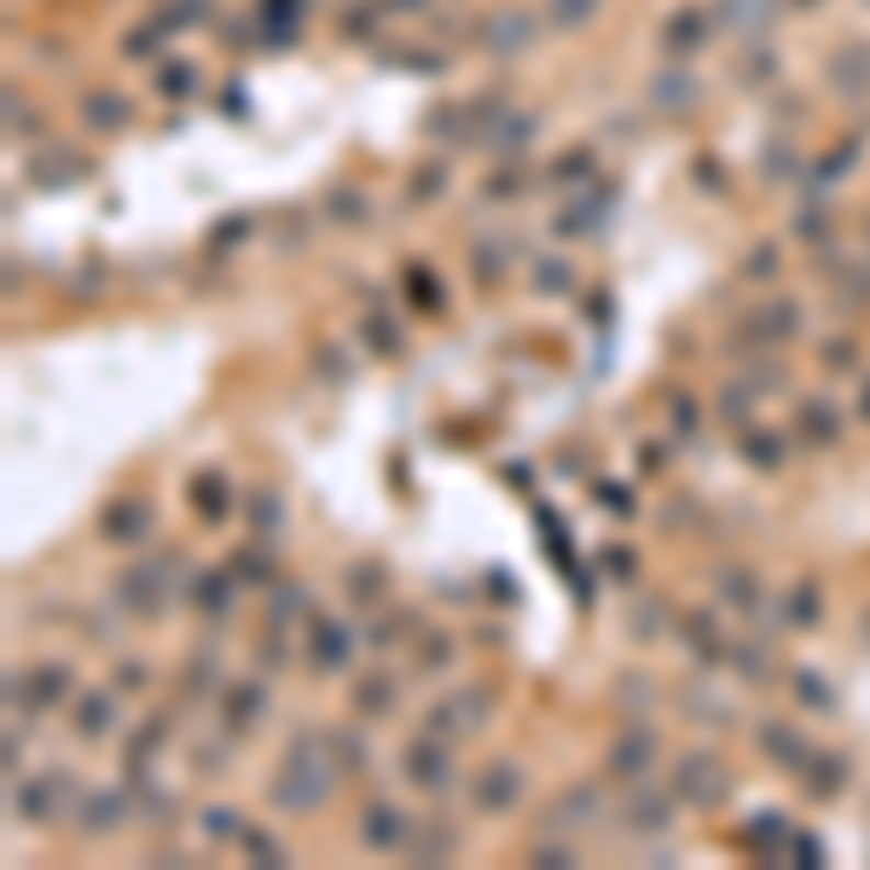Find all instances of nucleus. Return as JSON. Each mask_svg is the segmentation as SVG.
<instances>
[{
  "instance_id": "obj_25",
  "label": "nucleus",
  "mask_w": 870,
  "mask_h": 870,
  "mask_svg": "<svg viewBox=\"0 0 870 870\" xmlns=\"http://www.w3.org/2000/svg\"><path fill=\"white\" fill-rule=\"evenodd\" d=\"M453 847H459V836H453V829H423V836L407 847V854H413V865H430V859H448Z\"/></svg>"
},
{
  "instance_id": "obj_10",
  "label": "nucleus",
  "mask_w": 870,
  "mask_h": 870,
  "mask_svg": "<svg viewBox=\"0 0 870 870\" xmlns=\"http://www.w3.org/2000/svg\"><path fill=\"white\" fill-rule=\"evenodd\" d=\"M795 430H801L806 448H836V441H841V413L829 407V400H801Z\"/></svg>"
},
{
  "instance_id": "obj_15",
  "label": "nucleus",
  "mask_w": 870,
  "mask_h": 870,
  "mask_svg": "<svg viewBox=\"0 0 870 870\" xmlns=\"http://www.w3.org/2000/svg\"><path fill=\"white\" fill-rule=\"evenodd\" d=\"M667 818H674V795H656V789H639L633 806H626V824L644 829V836H656V829H667Z\"/></svg>"
},
{
  "instance_id": "obj_38",
  "label": "nucleus",
  "mask_w": 870,
  "mask_h": 870,
  "mask_svg": "<svg viewBox=\"0 0 870 870\" xmlns=\"http://www.w3.org/2000/svg\"><path fill=\"white\" fill-rule=\"evenodd\" d=\"M789 615H795V621H818V592H813V586H795V592H789Z\"/></svg>"
},
{
  "instance_id": "obj_4",
  "label": "nucleus",
  "mask_w": 870,
  "mask_h": 870,
  "mask_svg": "<svg viewBox=\"0 0 870 870\" xmlns=\"http://www.w3.org/2000/svg\"><path fill=\"white\" fill-rule=\"evenodd\" d=\"M482 720H488V697H482V691H459L441 708H430V737H464V732H476Z\"/></svg>"
},
{
  "instance_id": "obj_36",
  "label": "nucleus",
  "mask_w": 870,
  "mask_h": 870,
  "mask_svg": "<svg viewBox=\"0 0 870 870\" xmlns=\"http://www.w3.org/2000/svg\"><path fill=\"white\" fill-rule=\"evenodd\" d=\"M795 691H801V702H813V708H829V702H836L818 674H795Z\"/></svg>"
},
{
  "instance_id": "obj_32",
  "label": "nucleus",
  "mask_w": 870,
  "mask_h": 870,
  "mask_svg": "<svg viewBox=\"0 0 870 870\" xmlns=\"http://www.w3.org/2000/svg\"><path fill=\"white\" fill-rule=\"evenodd\" d=\"M204 836H215V841H233V836H245V824H238V813H233V806H210V813H204Z\"/></svg>"
},
{
  "instance_id": "obj_41",
  "label": "nucleus",
  "mask_w": 870,
  "mask_h": 870,
  "mask_svg": "<svg viewBox=\"0 0 870 870\" xmlns=\"http://www.w3.org/2000/svg\"><path fill=\"white\" fill-rule=\"evenodd\" d=\"M569 859H575V854H569L563 841H557V847H534V865H545V870H563Z\"/></svg>"
},
{
  "instance_id": "obj_27",
  "label": "nucleus",
  "mask_w": 870,
  "mask_h": 870,
  "mask_svg": "<svg viewBox=\"0 0 870 870\" xmlns=\"http://www.w3.org/2000/svg\"><path fill=\"white\" fill-rule=\"evenodd\" d=\"M806 789H813L818 801H829L841 789V760H813L806 755Z\"/></svg>"
},
{
  "instance_id": "obj_19",
  "label": "nucleus",
  "mask_w": 870,
  "mask_h": 870,
  "mask_svg": "<svg viewBox=\"0 0 870 870\" xmlns=\"http://www.w3.org/2000/svg\"><path fill=\"white\" fill-rule=\"evenodd\" d=\"M24 697H30V708H47L58 697H70V674L65 667H35V674L24 679Z\"/></svg>"
},
{
  "instance_id": "obj_14",
  "label": "nucleus",
  "mask_w": 870,
  "mask_h": 870,
  "mask_svg": "<svg viewBox=\"0 0 870 870\" xmlns=\"http://www.w3.org/2000/svg\"><path fill=\"white\" fill-rule=\"evenodd\" d=\"M349 633H342L337 621H314V633H308V656H314V667H342L349 662Z\"/></svg>"
},
{
  "instance_id": "obj_9",
  "label": "nucleus",
  "mask_w": 870,
  "mask_h": 870,
  "mask_svg": "<svg viewBox=\"0 0 870 870\" xmlns=\"http://www.w3.org/2000/svg\"><path fill=\"white\" fill-rule=\"evenodd\" d=\"M517 795H522V772L511 760H499V766H488V772L476 778V806L482 813H505Z\"/></svg>"
},
{
  "instance_id": "obj_13",
  "label": "nucleus",
  "mask_w": 870,
  "mask_h": 870,
  "mask_svg": "<svg viewBox=\"0 0 870 870\" xmlns=\"http://www.w3.org/2000/svg\"><path fill=\"white\" fill-rule=\"evenodd\" d=\"M748 326H755V337L766 342V349H778V342H789V337L801 331V308H795V302H772V308H760Z\"/></svg>"
},
{
  "instance_id": "obj_21",
  "label": "nucleus",
  "mask_w": 870,
  "mask_h": 870,
  "mask_svg": "<svg viewBox=\"0 0 870 870\" xmlns=\"http://www.w3.org/2000/svg\"><path fill=\"white\" fill-rule=\"evenodd\" d=\"M192 505H197V517L221 522V517H227V482H221V476H197L192 482Z\"/></svg>"
},
{
  "instance_id": "obj_16",
  "label": "nucleus",
  "mask_w": 870,
  "mask_h": 870,
  "mask_svg": "<svg viewBox=\"0 0 870 870\" xmlns=\"http://www.w3.org/2000/svg\"><path fill=\"white\" fill-rule=\"evenodd\" d=\"M12 806H18V813H30L35 824L58 818V778H35V783H24V789L12 795Z\"/></svg>"
},
{
  "instance_id": "obj_5",
  "label": "nucleus",
  "mask_w": 870,
  "mask_h": 870,
  "mask_svg": "<svg viewBox=\"0 0 870 870\" xmlns=\"http://www.w3.org/2000/svg\"><path fill=\"white\" fill-rule=\"evenodd\" d=\"M407 836H413V824H407V813L400 806H366V818H360V841L372 847V854H395V847H407Z\"/></svg>"
},
{
  "instance_id": "obj_37",
  "label": "nucleus",
  "mask_w": 870,
  "mask_h": 870,
  "mask_svg": "<svg viewBox=\"0 0 870 870\" xmlns=\"http://www.w3.org/2000/svg\"><path fill=\"white\" fill-rule=\"evenodd\" d=\"M360 331H366V337L377 342L383 354H395V349H400V337H395L389 326H383V314H366V319H360Z\"/></svg>"
},
{
  "instance_id": "obj_22",
  "label": "nucleus",
  "mask_w": 870,
  "mask_h": 870,
  "mask_svg": "<svg viewBox=\"0 0 870 870\" xmlns=\"http://www.w3.org/2000/svg\"><path fill=\"white\" fill-rule=\"evenodd\" d=\"M760 748H772V755H778V760H789V766H806V748H801V737L789 732V725H778V720L760 732Z\"/></svg>"
},
{
  "instance_id": "obj_2",
  "label": "nucleus",
  "mask_w": 870,
  "mask_h": 870,
  "mask_svg": "<svg viewBox=\"0 0 870 870\" xmlns=\"http://www.w3.org/2000/svg\"><path fill=\"white\" fill-rule=\"evenodd\" d=\"M674 795L691 806H720L725 801V766L714 755H685L674 772Z\"/></svg>"
},
{
  "instance_id": "obj_45",
  "label": "nucleus",
  "mask_w": 870,
  "mask_h": 870,
  "mask_svg": "<svg viewBox=\"0 0 870 870\" xmlns=\"http://www.w3.org/2000/svg\"><path fill=\"white\" fill-rule=\"evenodd\" d=\"M859 413H865V418H870V383H865V400H859Z\"/></svg>"
},
{
  "instance_id": "obj_6",
  "label": "nucleus",
  "mask_w": 870,
  "mask_h": 870,
  "mask_svg": "<svg viewBox=\"0 0 870 870\" xmlns=\"http://www.w3.org/2000/svg\"><path fill=\"white\" fill-rule=\"evenodd\" d=\"M407 778L418 789H448L453 783V760H448V748H441V737H418L407 748Z\"/></svg>"
},
{
  "instance_id": "obj_43",
  "label": "nucleus",
  "mask_w": 870,
  "mask_h": 870,
  "mask_svg": "<svg viewBox=\"0 0 870 870\" xmlns=\"http://www.w3.org/2000/svg\"><path fill=\"white\" fill-rule=\"evenodd\" d=\"M123 691H146V667H134V662L123 667Z\"/></svg>"
},
{
  "instance_id": "obj_42",
  "label": "nucleus",
  "mask_w": 870,
  "mask_h": 870,
  "mask_svg": "<svg viewBox=\"0 0 870 870\" xmlns=\"http://www.w3.org/2000/svg\"><path fill=\"white\" fill-rule=\"evenodd\" d=\"M748 273H766V279H772V273H778V256H772V250H760L755 261H748Z\"/></svg>"
},
{
  "instance_id": "obj_28",
  "label": "nucleus",
  "mask_w": 870,
  "mask_h": 870,
  "mask_svg": "<svg viewBox=\"0 0 870 870\" xmlns=\"http://www.w3.org/2000/svg\"><path fill=\"white\" fill-rule=\"evenodd\" d=\"M233 569L245 575L250 586H273V557H268V552H238Z\"/></svg>"
},
{
  "instance_id": "obj_26",
  "label": "nucleus",
  "mask_w": 870,
  "mask_h": 870,
  "mask_svg": "<svg viewBox=\"0 0 870 870\" xmlns=\"http://www.w3.org/2000/svg\"><path fill=\"white\" fill-rule=\"evenodd\" d=\"M685 644L702 656V662H720L725 644H714V626H708V615H685Z\"/></svg>"
},
{
  "instance_id": "obj_8",
  "label": "nucleus",
  "mask_w": 870,
  "mask_h": 870,
  "mask_svg": "<svg viewBox=\"0 0 870 870\" xmlns=\"http://www.w3.org/2000/svg\"><path fill=\"white\" fill-rule=\"evenodd\" d=\"M157 580H163V563H157V569H128L123 580H116V598H123L134 615H157V610H163V598H169Z\"/></svg>"
},
{
  "instance_id": "obj_33",
  "label": "nucleus",
  "mask_w": 870,
  "mask_h": 870,
  "mask_svg": "<svg viewBox=\"0 0 870 870\" xmlns=\"http://www.w3.org/2000/svg\"><path fill=\"white\" fill-rule=\"evenodd\" d=\"M789 836H795V829L783 824V813H760V824L748 829V841H760V847H783Z\"/></svg>"
},
{
  "instance_id": "obj_29",
  "label": "nucleus",
  "mask_w": 870,
  "mask_h": 870,
  "mask_svg": "<svg viewBox=\"0 0 870 870\" xmlns=\"http://www.w3.org/2000/svg\"><path fill=\"white\" fill-rule=\"evenodd\" d=\"M238 841H245L250 859H261V865H285V847H279L268 829H250V824H245V836H238Z\"/></svg>"
},
{
  "instance_id": "obj_12",
  "label": "nucleus",
  "mask_w": 870,
  "mask_h": 870,
  "mask_svg": "<svg viewBox=\"0 0 870 870\" xmlns=\"http://www.w3.org/2000/svg\"><path fill=\"white\" fill-rule=\"evenodd\" d=\"M76 818H82L88 836H111V829L128 818V795H116V789H99V795L82 801V813H76Z\"/></svg>"
},
{
  "instance_id": "obj_31",
  "label": "nucleus",
  "mask_w": 870,
  "mask_h": 870,
  "mask_svg": "<svg viewBox=\"0 0 870 870\" xmlns=\"http://www.w3.org/2000/svg\"><path fill=\"white\" fill-rule=\"evenodd\" d=\"M725 598H732V603H743V610H760L755 575H748V569H725Z\"/></svg>"
},
{
  "instance_id": "obj_35",
  "label": "nucleus",
  "mask_w": 870,
  "mask_h": 870,
  "mask_svg": "<svg viewBox=\"0 0 870 870\" xmlns=\"http://www.w3.org/2000/svg\"><path fill=\"white\" fill-rule=\"evenodd\" d=\"M279 517H285V505H279L273 494H256V499H250V522H256L261 534H273V529H279Z\"/></svg>"
},
{
  "instance_id": "obj_23",
  "label": "nucleus",
  "mask_w": 870,
  "mask_h": 870,
  "mask_svg": "<svg viewBox=\"0 0 870 870\" xmlns=\"http://www.w3.org/2000/svg\"><path fill=\"white\" fill-rule=\"evenodd\" d=\"M192 586H197V592H192L197 610H210V615L227 610V598H233V580H227V575H197Z\"/></svg>"
},
{
  "instance_id": "obj_3",
  "label": "nucleus",
  "mask_w": 870,
  "mask_h": 870,
  "mask_svg": "<svg viewBox=\"0 0 870 870\" xmlns=\"http://www.w3.org/2000/svg\"><path fill=\"white\" fill-rule=\"evenodd\" d=\"M651 766H656V732L651 725H626V732L610 743V772L621 783H644Z\"/></svg>"
},
{
  "instance_id": "obj_1",
  "label": "nucleus",
  "mask_w": 870,
  "mask_h": 870,
  "mask_svg": "<svg viewBox=\"0 0 870 870\" xmlns=\"http://www.w3.org/2000/svg\"><path fill=\"white\" fill-rule=\"evenodd\" d=\"M319 748H326V737L296 743V748H291V760L279 766V778H273V801L285 806V813H314V806H326L337 772H331L326 760H319Z\"/></svg>"
},
{
  "instance_id": "obj_30",
  "label": "nucleus",
  "mask_w": 870,
  "mask_h": 870,
  "mask_svg": "<svg viewBox=\"0 0 870 870\" xmlns=\"http://www.w3.org/2000/svg\"><path fill=\"white\" fill-rule=\"evenodd\" d=\"M743 459L772 471V464H783V441H778V436H748V441H743Z\"/></svg>"
},
{
  "instance_id": "obj_39",
  "label": "nucleus",
  "mask_w": 870,
  "mask_h": 870,
  "mask_svg": "<svg viewBox=\"0 0 870 870\" xmlns=\"http://www.w3.org/2000/svg\"><path fill=\"white\" fill-rule=\"evenodd\" d=\"M534 285H540V291H569V268H563V261L552 256V261H545V268L534 273Z\"/></svg>"
},
{
  "instance_id": "obj_17",
  "label": "nucleus",
  "mask_w": 870,
  "mask_h": 870,
  "mask_svg": "<svg viewBox=\"0 0 870 870\" xmlns=\"http://www.w3.org/2000/svg\"><path fill=\"white\" fill-rule=\"evenodd\" d=\"M111 725H116V697H99V691H93V697L76 702V732H82V737L99 743V737L111 732Z\"/></svg>"
},
{
  "instance_id": "obj_18",
  "label": "nucleus",
  "mask_w": 870,
  "mask_h": 870,
  "mask_svg": "<svg viewBox=\"0 0 870 870\" xmlns=\"http://www.w3.org/2000/svg\"><path fill=\"white\" fill-rule=\"evenodd\" d=\"M261 708H268V691H261V685H233L227 691V725L233 732H250V720H261Z\"/></svg>"
},
{
  "instance_id": "obj_7",
  "label": "nucleus",
  "mask_w": 870,
  "mask_h": 870,
  "mask_svg": "<svg viewBox=\"0 0 870 870\" xmlns=\"http://www.w3.org/2000/svg\"><path fill=\"white\" fill-rule=\"evenodd\" d=\"M592 818H598V789L592 783H569L552 806H545V829H586Z\"/></svg>"
},
{
  "instance_id": "obj_40",
  "label": "nucleus",
  "mask_w": 870,
  "mask_h": 870,
  "mask_svg": "<svg viewBox=\"0 0 870 870\" xmlns=\"http://www.w3.org/2000/svg\"><path fill=\"white\" fill-rule=\"evenodd\" d=\"M824 366H829V372H854V342H829V349H824Z\"/></svg>"
},
{
  "instance_id": "obj_34",
  "label": "nucleus",
  "mask_w": 870,
  "mask_h": 870,
  "mask_svg": "<svg viewBox=\"0 0 870 870\" xmlns=\"http://www.w3.org/2000/svg\"><path fill=\"white\" fill-rule=\"evenodd\" d=\"M748 413H755V400H748V389H725V395H720V418L732 423V430H743V423H748Z\"/></svg>"
},
{
  "instance_id": "obj_44",
  "label": "nucleus",
  "mask_w": 870,
  "mask_h": 870,
  "mask_svg": "<svg viewBox=\"0 0 870 870\" xmlns=\"http://www.w3.org/2000/svg\"><path fill=\"white\" fill-rule=\"evenodd\" d=\"M639 639H656V610H639Z\"/></svg>"
},
{
  "instance_id": "obj_20",
  "label": "nucleus",
  "mask_w": 870,
  "mask_h": 870,
  "mask_svg": "<svg viewBox=\"0 0 870 870\" xmlns=\"http://www.w3.org/2000/svg\"><path fill=\"white\" fill-rule=\"evenodd\" d=\"M354 708H360V714H389V708H395V679L389 674H366V679L354 685Z\"/></svg>"
},
{
  "instance_id": "obj_11",
  "label": "nucleus",
  "mask_w": 870,
  "mask_h": 870,
  "mask_svg": "<svg viewBox=\"0 0 870 870\" xmlns=\"http://www.w3.org/2000/svg\"><path fill=\"white\" fill-rule=\"evenodd\" d=\"M105 534L116 545H139V540L151 534V505L146 499H116L111 511H105Z\"/></svg>"
},
{
  "instance_id": "obj_24",
  "label": "nucleus",
  "mask_w": 870,
  "mask_h": 870,
  "mask_svg": "<svg viewBox=\"0 0 870 870\" xmlns=\"http://www.w3.org/2000/svg\"><path fill=\"white\" fill-rule=\"evenodd\" d=\"M349 598L354 603H377L383 598V563H354L349 569Z\"/></svg>"
}]
</instances>
